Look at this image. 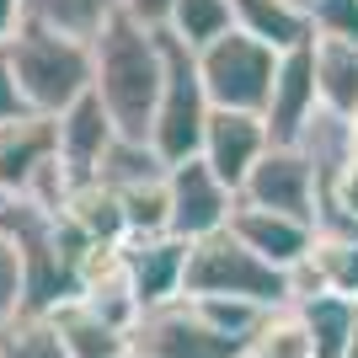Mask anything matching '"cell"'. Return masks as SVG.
<instances>
[{
    "label": "cell",
    "mask_w": 358,
    "mask_h": 358,
    "mask_svg": "<svg viewBox=\"0 0 358 358\" xmlns=\"http://www.w3.org/2000/svg\"><path fill=\"white\" fill-rule=\"evenodd\" d=\"M118 11H123V0H27V22L54 27L64 38H80V43H91Z\"/></svg>",
    "instance_id": "cell-19"
},
{
    "label": "cell",
    "mask_w": 358,
    "mask_h": 358,
    "mask_svg": "<svg viewBox=\"0 0 358 358\" xmlns=\"http://www.w3.org/2000/svg\"><path fill=\"white\" fill-rule=\"evenodd\" d=\"M305 327H310V348L315 358H348V348L358 343V299L343 294H315L299 305Z\"/></svg>",
    "instance_id": "cell-18"
},
{
    "label": "cell",
    "mask_w": 358,
    "mask_h": 358,
    "mask_svg": "<svg viewBox=\"0 0 358 358\" xmlns=\"http://www.w3.org/2000/svg\"><path fill=\"white\" fill-rule=\"evenodd\" d=\"M310 54H315V91H321V107L337 113V118H353L358 113V48L315 38Z\"/></svg>",
    "instance_id": "cell-17"
},
{
    "label": "cell",
    "mask_w": 358,
    "mask_h": 358,
    "mask_svg": "<svg viewBox=\"0 0 358 358\" xmlns=\"http://www.w3.org/2000/svg\"><path fill=\"white\" fill-rule=\"evenodd\" d=\"M129 289H134L139 310H155L166 299H182V273H187V241L177 236H145L118 246Z\"/></svg>",
    "instance_id": "cell-13"
},
{
    "label": "cell",
    "mask_w": 358,
    "mask_h": 358,
    "mask_svg": "<svg viewBox=\"0 0 358 358\" xmlns=\"http://www.w3.org/2000/svg\"><path fill=\"white\" fill-rule=\"evenodd\" d=\"M22 22H27V0H0V48L16 38Z\"/></svg>",
    "instance_id": "cell-28"
},
{
    "label": "cell",
    "mask_w": 358,
    "mask_h": 358,
    "mask_svg": "<svg viewBox=\"0 0 358 358\" xmlns=\"http://www.w3.org/2000/svg\"><path fill=\"white\" fill-rule=\"evenodd\" d=\"M161 32L139 27L134 16H113L96 38H91V96L102 102L113 118L118 139L150 145V123H155V102H161Z\"/></svg>",
    "instance_id": "cell-1"
},
{
    "label": "cell",
    "mask_w": 358,
    "mask_h": 358,
    "mask_svg": "<svg viewBox=\"0 0 358 358\" xmlns=\"http://www.w3.org/2000/svg\"><path fill=\"white\" fill-rule=\"evenodd\" d=\"M230 214H236V193H230L198 155L193 161L166 166V230H171L177 241L193 246V241L224 230Z\"/></svg>",
    "instance_id": "cell-9"
},
{
    "label": "cell",
    "mask_w": 358,
    "mask_h": 358,
    "mask_svg": "<svg viewBox=\"0 0 358 358\" xmlns=\"http://www.w3.org/2000/svg\"><path fill=\"white\" fill-rule=\"evenodd\" d=\"M230 22H236V32H246L262 48H273L278 59L315 43L310 6L305 0H230Z\"/></svg>",
    "instance_id": "cell-15"
},
{
    "label": "cell",
    "mask_w": 358,
    "mask_h": 358,
    "mask_svg": "<svg viewBox=\"0 0 358 358\" xmlns=\"http://www.w3.org/2000/svg\"><path fill=\"white\" fill-rule=\"evenodd\" d=\"M268 145L273 139H268L262 113H224V107H214L209 129H203V145H198V161L209 166L230 193H241L246 177H252V166L268 155Z\"/></svg>",
    "instance_id": "cell-10"
},
{
    "label": "cell",
    "mask_w": 358,
    "mask_h": 358,
    "mask_svg": "<svg viewBox=\"0 0 358 358\" xmlns=\"http://www.w3.org/2000/svg\"><path fill=\"white\" fill-rule=\"evenodd\" d=\"M161 54H166V75H161V102H155V123H150V150L166 166L193 161L209 129V91L198 75V54L187 43H177L171 32H161Z\"/></svg>",
    "instance_id": "cell-4"
},
{
    "label": "cell",
    "mask_w": 358,
    "mask_h": 358,
    "mask_svg": "<svg viewBox=\"0 0 358 358\" xmlns=\"http://www.w3.org/2000/svg\"><path fill=\"white\" fill-rule=\"evenodd\" d=\"M305 6H310L315 38H331V43H353L358 48V0H305Z\"/></svg>",
    "instance_id": "cell-24"
},
{
    "label": "cell",
    "mask_w": 358,
    "mask_h": 358,
    "mask_svg": "<svg viewBox=\"0 0 358 358\" xmlns=\"http://www.w3.org/2000/svg\"><path fill=\"white\" fill-rule=\"evenodd\" d=\"M182 294L187 299H252L262 310H278V305H289V273L262 262L252 246H241L230 236V224H224V230L187 246Z\"/></svg>",
    "instance_id": "cell-3"
},
{
    "label": "cell",
    "mask_w": 358,
    "mask_h": 358,
    "mask_svg": "<svg viewBox=\"0 0 358 358\" xmlns=\"http://www.w3.org/2000/svg\"><path fill=\"white\" fill-rule=\"evenodd\" d=\"M230 27H236V22H230V0H177V6H171V22H166V32H171L177 43H187L193 54L209 48L214 38H224Z\"/></svg>",
    "instance_id": "cell-22"
},
{
    "label": "cell",
    "mask_w": 358,
    "mask_h": 358,
    "mask_svg": "<svg viewBox=\"0 0 358 358\" xmlns=\"http://www.w3.org/2000/svg\"><path fill=\"white\" fill-rule=\"evenodd\" d=\"M171 6H177V0H123V16H134L139 27H150V32H166Z\"/></svg>",
    "instance_id": "cell-27"
},
{
    "label": "cell",
    "mask_w": 358,
    "mask_h": 358,
    "mask_svg": "<svg viewBox=\"0 0 358 358\" xmlns=\"http://www.w3.org/2000/svg\"><path fill=\"white\" fill-rule=\"evenodd\" d=\"M236 203H252V209H273V214L315 224V209H321V171L305 161V150L268 145V155L252 166V177H246V187L236 193Z\"/></svg>",
    "instance_id": "cell-8"
},
{
    "label": "cell",
    "mask_w": 358,
    "mask_h": 358,
    "mask_svg": "<svg viewBox=\"0 0 358 358\" xmlns=\"http://www.w3.org/2000/svg\"><path fill=\"white\" fill-rule=\"evenodd\" d=\"M0 358H70V353H64L59 331L48 327V315L16 310L0 327Z\"/></svg>",
    "instance_id": "cell-23"
},
{
    "label": "cell",
    "mask_w": 358,
    "mask_h": 358,
    "mask_svg": "<svg viewBox=\"0 0 358 358\" xmlns=\"http://www.w3.org/2000/svg\"><path fill=\"white\" fill-rule=\"evenodd\" d=\"M321 113V91H315V54L310 48H294L278 59V75H273V96L262 107V123H268L273 145H299L305 123Z\"/></svg>",
    "instance_id": "cell-12"
},
{
    "label": "cell",
    "mask_w": 358,
    "mask_h": 358,
    "mask_svg": "<svg viewBox=\"0 0 358 358\" xmlns=\"http://www.w3.org/2000/svg\"><path fill=\"white\" fill-rule=\"evenodd\" d=\"M16 118H27V102H22V86H16V70H11V54L0 48V129Z\"/></svg>",
    "instance_id": "cell-26"
},
{
    "label": "cell",
    "mask_w": 358,
    "mask_h": 358,
    "mask_svg": "<svg viewBox=\"0 0 358 358\" xmlns=\"http://www.w3.org/2000/svg\"><path fill=\"white\" fill-rule=\"evenodd\" d=\"M241 358H315L310 327H305L299 305H278V310L262 315V327L252 331V343H246Z\"/></svg>",
    "instance_id": "cell-21"
},
{
    "label": "cell",
    "mask_w": 358,
    "mask_h": 358,
    "mask_svg": "<svg viewBox=\"0 0 358 358\" xmlns=\"http://www.w3.org/2000/svg\"><path fill=\"white\" fill-rule=\"evenodd\" d=\"M230 236H236L241 246H252L262 262H273L278 273H289V268H299V262L310 257L315 224L289 220V214H273V209H252V203H236Z\"/></svg>",
    "instance_id": "cell-14"
},
{
    "label": "cell",
    "mask_w": 358,
    "mask_h": 358,
    "mask_svg": "<svg viewBox=\"0 0 358 358\" xmlns=\"http://www.w3.org/2000/svg\"><path fill=\"white\" fill-rule=\"evenodd\" d=\"M348 358H358V343H353V348H348Z\"/></svg>",
    "instance_id": "cell-30"
},
{
    "label": "cell",
    "mask_w": 358,
    "mask_h": 358,
    "mask_svg": "<svg viewBox=\"0 0 358 358\" xmlns=\"http://www.w3.org/2000/svg\"><path fill=\"white\" fill-rule=\"evenodd\" d=\"M348 150H353V161H358V113L348 118Z\"/></svg>",
    "instance_id": "cell-29"
},
{
    "label": "cell",
    "mask_w": 358,
    "mask_h": 358,
    "mask_svg": "<svg viewBox=\"0 0 358 358\" xmlns=\"http://www.w3.org/2000/svg\"><path fill=\"white\" fill-rule=\"evenodd\" d=\"M198 75H203V91H209L214 107H224V113H262L273 96L278 54L230 27L209 48H198Z\"/></svg>",
    "instance_id": "cell-6"
},
{
    "label": "cell",
    "mask_w": 358,
    "mask_h": 358,
    "mask_svg": "<svg viewBox=\"0 0 358 358\" xmlns=\"http://www.w3.org/2000/svg\"><path fill=\"white\" fill-rule=\"evenodd\" d=\"M0 203H6V198H0Z\"/></svg>",
    "instance_id": "cell-31"
},
{
    "label": "cell",
    "mask_w": 358,
    "mask_h": 358,
    "mask_svg": "<svg viewBox=\"0 0 358 358\" xmlns=\"http://www.w3.org/2000/svg\"><path fill=\"white\" fill-rule=\"evenodd\" d=\"M0 198H27V203H43V209H64L70 198V182L59 171V134H54V118L43 113H27L0 129Z\"/></svg>",
    "instance_id": "cell-5"
},
{
    "label": "cell",
    "mask_w": 358,
    "mask_h": 358,
    "mask_svg": "<svg viewBox=\"0 0 358 358\" xmlns=\"http://www.w3.org/2000/svg\"><path fill=\"white\" fill-rule=\"evenodd\" d=\"M321 278V294H343L358 299V236H331V230H315L310 257H305Z\"/></svg>",
    "instance_id": "cell-20"
},
{
    "label": "cell",
    "mask_w": 358,
    "mask_h": 358,
    "mask_svg": "<svg viewBox=\"0 0 358 358\" xmlns=\"http://www.w3.org/2000/svg\"><path fill=\"white\" fill-rule=\"evenodd\" d=\"M129 353L134 358H241V348L230 337L198 315V305L187 294L166 299L155 310H139L134 331H129Z\"/></svg>",
    "instance_id": "cell-7"
},
{
    "label": "cell",
    "mask_w": 358,
    "mask_h": 358,
    "mask_svg": "<svg viewBox=\"0 0 358 358\" xmlns=\"http://www.w3.org/2000/svg\"><path fill=\"white\" fill-rule=\"evenodd\" d=\"M54 134H59V171H64V182H70V193L102 177V161L113 155V145H118V129H113V118L102 113V102H96L91 91L54 118Z\"/></svg>",
    "instance_id": "cell-11"
},
{
    "label": "cell",
    "mask_w": 358,
    "mask_h": 358,
    "mask_svg": "<svg viewBox=\"0 0 358 358\" xmlns=\"http://www.w3.org/2000/svg\"><path fill=\"white\" fill-rule=\"evenodd\" d=\"M48 327L59 331V343H64L70 358H129V331H118L107 315H96L80 294L54 305Z\"/></svg>",
    "instance_id": "cell-16"
},
{
    "label": "cell",
    "mask_w": 358,
    "mask_h": 358,
    "mask_svg": "<svg viewBox=\"0 0 358 358\" xmlns=\"http://www.w3.org/2000/svg\"><path fill=\"white\" fill-rule=\"evenodd\" d=\"M6 54H11V70H16L27 113L59 118L64 107H75L91 91V43H80V38H64V32L38 27V22H22L16 38L6 43Z\"/></svg>",
    "instance_id": "cell-2"
},
{
    "label": "cell",
    "mask_w": 358,
    "mask_h": 358,
    "mask_svg": "<svg viewBox=\"0 0 358 358\" xmlns=\"http://www.w3.org/2000/svg\"><path fill=\"white\" fill-rule=\"evenodd\" d=\"M22 310V262H16V246L0 236V327Z\"/></svg>",
    "instance_id": "cell-25"
},
{
    "label": "cell",
    "mask_w": 358,
    "mask_h": 358,
    "mask_svg": "<svg viewBox=\"0 0 358 358\" xmlns=\"http://www.w3.org/2000/svg\"><path fill=\"white\" fill-rule=\"evenodd\" d=\"M129 358H134V353H129Z\"/></svg>",
    "instance_id": "cell-32"
}]
</instances>
